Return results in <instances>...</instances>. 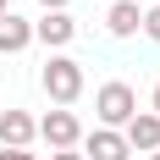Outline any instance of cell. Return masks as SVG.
<instances>
[{
    "label": "cell",
    "mask_w": 160,
    "mask_h": 160,
    "mask_svg": "<svg viewBox=\"0 0 160 160\" xmlns=\"http://www.w3.org/2000/svg\"><path fill=\"white\" fill-rule=\"evenodd\" d=\"M39 83H44V94L55 99V105H72V99L83 94V66L72 61V55H50L44 72H39Z\"/></svg>",
    "instance_id": "obj_1"
},
{
    "label": "cell",
    "mask_w": 160,
    "mask_h": 160,
    "mask_svg": "<svg viewBox=\"0 0 160 160\" xmlns=\"http://www.w3.org/2000/svg\"><path fill=\"white\" fill-rule=\"evenodd\" d=\"M94 111H99V122L116 132V127H127V122H132V111H138V94H132L127 83H105V88L94 94Z\"/></svg>",
    "instance_id": "obj_2"
},
{
    "label": "cell",
    "mask_w": 160,
    "mask_h": 160,
    "mask_svg": "<svg viewBox=\"0 0 160 160\" xmlns=\"http://www.w3.org/2000/svg\"><path fill=\"white\" fill-rule=\"evenodd\" d=\"M33 127H39V138L50 144V155H55V149H78V138H83V127H78L72 111H50L44 122H33Z\"/></svg>",
    "instance_id": "obj_3"
},
{
    "label": "cell",
    "mask_w": 160,
    "mask_h": 160,
    "mask_svg": "<svg viewBox=\"0 0 160 160\" xmlns=\"http://www.w3.org/2000/svg\"><path fill=\"white\" fill-rule=\"evenodd\" d=\"M33 39H39V44H50V50H61V44H72V39H78V22H72L66 11H44L39 22H33Z\"/></svg>",
    "instance_id": "obj_4"
},
{
    "label": "cell",
    "mask_w": 160,
    "mask_h": 160,
    "mask_svg": "<svg viewBox=\"0 0 160 160\" xmlns=\"http://www.w3.org/2000/svg\"><path fill=\"white\" fill-rule=\"evenodd\" d=\"M33 138H39V127H33L28 111H6L0 116V149H28Z\"/></svg>",
    "instance_id": "obj_5"
},
{
    "label": "cell",
    "mask_w": 160,
    "mask_h": 160,
    "mask_svg": "<svg viewBox=\"0 0 160 160\" xmlns=\"http://www.w3.org/2000/svg\"><path fill=\"white\" fill-rule=\"evenodd\" d=\"M122 138H127V149H149V155H155L160 149V116L155 111H132V122H127Z\"/></svg>",
    "instance_id": "obj_6"
},
{
    "label": "cell",
    "mask_w": 160,
    "mask_h": 160,
    "mask_svg": "<svg viewBox=\"0 0 160 160\" xmlns=\"http://www.w3.org/2000/svg\"><path fill=\"white\" fill-rule=\"evenodd\" d=\"M83 149H88L83 160H127V155H132V149H127V138H122V132H111V127L88 132V144H83Z\"/></svg>",
    "instance_id": "obj_7"
},
{
    "label": "cell",
    "mask_w": 160,
    "mask_h": 160,
    "mask_svg": "<svg viewBox=\"0 0 160 160\" xmlns=\"http://www.w3.org/2000/svg\"><path fill=\"white\" fill-rule=\"evenodd\" d=\"M33 44V22H22L17 11H0V50L6 55H17V50Z\"/></svg>",
    "instance_id": "obj_8"
},
{
    "label": "cell",
    "mask_w": 160,
    "mask_h": 160,
    "mask_svg": "<svg viewBox=\"0 0 160 160\" xmlns=\"http://www.w3.org/2000/svg\"><path fill=\"white\" fill-rule=\"evenodd\" d=\"M105 28H111L116 39H132V33L144 28V11H138V6H132V0H116L111 11H105Z\"/></svg>",
    "instance_id": "obj_9"
},
{
    "label": "cell",
    "mask_w": 160,
    "mask_h": 160,
    "mask_svg": "<svg viewBox=\"0 0 160 160\" xmlns=\"http://www.w3.org/2000/svg\"><path fill=\"white\" fill-rule=\"evenodd\" d=\"M144 33L160 44V6H149V11H144Z\"/></svg>",
    "instance_id": "obj_10"
},
{
    "label": "cell",
    "mask_w": 160,
    "mask_h": 160,
    "mask_svg": "<svg viewBox=\"0 0 160 160\" xmlns=\"http://www.w3.org/2000/svg\"><path fill=\"white\" fill-rule=\"evenodd\" d=\"M0 160H33L28 149H0Z\"/></svg>",
    "instance_id": "obj_11"
},
{
    "label": "cell",
    "mask_w": 160,
    "mask_h": 160,
    "mask_svg": "<svg viewBox=\"0 0 160 160\" xmlns=\"http://www.w3.org/2000/svg\"><path fill=\"white\" fill-rule=\"evenodd\" d=\"M50 160H83V155H78V149H55Z\"/></svg>",
    "instance_id": "obj_12"
},
{
    "label": "cell",
    "mask_w": 160,
    "mask_h": 160,
    "mask_svg": "<svg viewBox=\"0 0 160 160\" xmlns=\"http://www.w3.org/2000/svg\"><path fill=\"white\" fill-rule=\"evenodd\" d=\"M39 6H44V11H66V0H39Z\"/></svg>",
    "instance_id": "obj_13"
},
{
    "label": "cell",
    "mask_w": 160,
    "mask_h": 160,
    "mask_svg": "<svg viewBox=\"0 0 160 160\" xmlns=\"http://www.w3.org/2000/svg\"><path fill=\"white\" fill-rule=\"evenodd\" d=\"M155 116H160V83H155Z\"/></svg>",
    "instance_id": "obj_14"
},
{
    "label": "cell",
    "mask_w": 160,
    "mask_h": 160,
    "mask_svg": "<svg viewBox=\"0 0 160 160\" xmlns=\"http://www.w3.org/2000/svg\"><path fill=\"white\" fill-rule=\"evenodd\" d=\"M0 11H11V6H6V0H0Z\"/></svg>",
    "instance_id": "obj_15"
},
{
    "label": "cell",
    "mask_w": 160,
    "mask_h": 160,
    "mask_svg": "<svg viewBox=\"0 0 160 160\" xmlns=\"http://www.w3.org/2000/svg\"><path fill=\"white\" fill-rule=\"evenodd\" d=\"M149 160H160V149H155V155H149Z\"/></svg>",
    "instance_id": "obj_16"
},
{
    "label": "cell",
    "mask_w": 160,
    "mask_h": 160,
    "mask_svg": "<svg viewBox=\"0 0 160 160\" xmlns=\"http://www.w3.org/2000/svg\"><path fill=\"white\" fill-rule=\"evenodd\" d=\"M155 6H160V0H155Z\"/></svg>",
    "instance_id": "obj_17"
}]
</instances>
